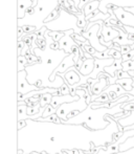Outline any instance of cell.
Wrapping results in <instances>:
<instances>
[{
    "label": "cell",
    "instance_id": "6da1fadb",
    "mask_svg": "<svg viewBox=\"0 0 134 154\" xmlns=\"http://www.w3.org/2000/svg\"><path fill=\"white\" fill-rule=\"evenodd\" d=\"M60 0H39L36 6V11L32 16H25L23 19H17L18 26L22 27L24 25H32L37 29V31L44 27V22L47 17L53 10L59 6Z\"/></svg>",
    "mask_w": 134,
    "mask_h": 154
},
{
    "label": "cell",
    "instance_id": "7a4b0ae2",
    "mask_svg": "<svg viewBox=\"0 0 134 154\" xmlns=\"http://www.w3.org/2000/svg\"><path fill=\"white\" fill-rule=\"evenodd\" d=\"M44 26L47 27V29L51 32H67V31H75V34L82 35L85 29H82L78 26V17L73 14H70L67 11L61 10L60 16L58 19L51 21V22L44 23Z\"/></svg>",
    "mask_w": 134,
    "mask_h": 154
},
{
    "label": "cell",
    "instance_id": "3957f363",
    "mask_svg": "<svg viewBox=\"0 0 134 154\" xmlns=\"http://www.w3.org/2000/svg\"><path fill=\"white\" fill-rule=\"evenodd\" d=\"M103 25H104V21L100 20L99 21L98 24L93 25L92 27H90L89 29H87L86 32H84L82 34V36L84 38H86L88 41H89L90 45L96 49V51L99 53H103V51H108V47L104 46V45L101 44L100 42V37H99V32L103 29Z\"/></svg>",
    "mask_w": 134,
    "mask_h": 154
},
{
    "label": "cell",
    "instance_id": "277c9868",
    "mask_svg": "<svg viewBox=\"0 0 134 154\" xmlns=\"http://www.w3.org/2000/svg\"><path fill=\"white\" fill-rule=\"evenodd\" d=\"M17 81H18V93L27 94V93L34 91V90H39V88L37 86L29 83L26 70L19 71L17 73Z\"/></svg>",
    "mask_w": 134,
    "mask_h": 154
},
{
    "label": "cell",
    "instance_id": "5b68a950",
    "mask_svg": "<svg viewBox=\"0 0 134 154\" xmlns=\"http://www.w3.org/2000/svg\"><path fill=\"white\" fill-rule=\"evenodd\" d=\"M109 4H113V5L117 6V8H134V0H102L99 10L103 14H109L107 11V6Z\"/></svg>",
    "mask_w": 134,
    "mask_h": 154
},
{
    "label": "cell",
    "instance_id": "8992f818",
    "mask_svg": "<svg viewBox=\"0 0 134 154\" xmlns=\"http://www.w3.org/2000/svg\"><path fill=\"white\" fill-rule=\"evenodd\" d=\"M75 66V63L73 61V55H68L67 57H65V59L60 63L59 66L56 68V70L53 71V75L49 77V81L53 82L56 80V77L60 73H65L69 68Z\"/></svg>",
    "mask_w": 134,
    "mask_h": 154
},
{
    "label": "cell",
    "instance_id": "52a82bcc",
    "mask_svg": "<svg viewBox=\"0 0 134 154\" xmlns=\"http://www.w3.org/2000/svg\"><path fill=\"white\" fill-rule=\"evenodd\" d=\"M114 15L116 16L117 20L124 24V26H132L134 27V15L130 12H127L125 8H117L113 11Z\"/></svg>",
    "mask_w": 134,
    "mask_h": 154
},
{
    "label": "cell",
    "instance_id": "ba28073f",
    "mask_svg": "<svg viewBox=\"0 0 134 154\" xmlns=\"http://www.w3.org/2000/svg\"><path fill=\"white\" fill-rule=\"evenodd\" d=\"M73 34H75V31H72V29L64 32V37L59 41L60 49L64 51L67 55H71V48H72L75 45H77L75 41L73 40V38H72Z\"/></svg>",
    "mask_w": 134,
    "mask_h": 154
},
{
    "label": "cell",
    "instance_id": "9c48e42d",
    "mask_svg": "<svg viewBox=\"0 0 134 154\" xmlns=\"http://www.w3.org/2000/svg\"><path fill=\"white\" fill-rule=\"evenodd\" d=\"M62 78L64 79L66 84H68L69 86H75L81 82V75L80 72L75 69V67H71L65 73H60Z\"/></svg>",
    "mask_w": 134,
    "mask_h": 154
},
{
    "label": "cell",
    "instance_id": "30bf717a",
    "mask_svg": "<svg viewBox=\"0 0 134 154\" xmlns=\"http://www.w3.org/2000/svg\"><path fill=\"white\" fill-rule=\"evenodd\" d=\"M31 6H33V0H17V18H24Z\"/></svg>",
    "mask_w": 134,
    "mask_h": 154
},
{
    "label": "cell",
    "instance_id": "8fae6325",
    "mask_svg": "<svg viewBox=\"0 0 134 154\" xmlns=\"http://www.w3.org/2000/svg\"><path fill=\"white\" fill-rule=\"evenodd\" d=\"M102 36H103L105 42L109 43V42H112L114 39L120 36V32H118L117 29H113V27H109L104 24L103 29H102Z\"/></svg>",
    "mask_w": 134,
    "mask_h": 154
},
{
    "label": "cell",
    "instance_id": "7c38bea8",
    "mask_svg": "<svg viewBox=\"0 0 134 154\" xmlns=\"http://www.w3.org/2000/svg\"><path fill=\"white\" fill-rule=\"evenodd\" d=\"M113 29H117L118 32H120V36L117 37V38H115L113 40V43H117V44H120V46H125V45H133L134 42L132 41H130L128 39V34H127L126 32L124 31L123 29H120V27L117 26H113Z\"/></svg>",
    "mask_w": 134,
    "mask_h": 154
},
{
    "label": "cell",
    "instance_id": "4fadbf2b",
    "mask_svg": "<svg viewBox=\"0 0 134 154\" xmlns=\"http://www.w3.org/2000/svg\"><path fill=\"white\" fill-rule=\"evenodd\" d=\"M94 61L96 59L91 58V59H86L84 61L83 65H82L81 69L79 70V72L84 77H88L92 73V71L94 70Z\"/></svg>",
    "mask_w": 134,
    "mask_h": 154
},
{
    "label": "cell",
    "instance_id": "5bb4252c",
    "mask_svg": "<svg viewBox=\"0 0 134 154\" xmlns=\"http://www.w3.org/2000/svg\"><path fill=\"white\" fill-rule=\"evenodd\" d=\"M123 59H120V60H114V63L111 65V66H107L105 67L104 71L107 73H109L112 78L115 77V72L117 70H120L123 69Z\"/></svg>",
    "mask_w": 134,
    "mask_h": 154
},
{
    "label": "cell",
    "instance_id": "9a60e30c",
    "mask_svg": "<svg viewBox=\"0 0 134 154\" xmlns=\"http://www.w3.org/2000/svg\"><path fill=\"white\" fill-rule=\"evenodd\" d=\"M100 3H101V1H99V0H91L89 3H87L85 6H84V8H83L82 12L84 13L85 16H88V15H90L91 13H93L94 11L99 10V8H100Z\"/></svg>",
    "mask_w": 134,
    "mask_h": 154
},
{
    "label": "cell",
    "instance_id": "2e32d148",
    "mask_svg": "<svg viewBox=\"0 0 134 154\" xmlns=\"http://www.w3.org/2000/svg\"><path fill=\"white\" fill-rule=\"evenodd\" d=\"M116 84L120 85L127 92H131L133 90V79L132 78H129V79H122L117 80Z\"/></svg>",
    "mask_w": 134,
    "mask_h": 154
},
{
    "label": "cell",
    "instance_id": "e0dca14e",
    "mask_svg": "<svg viewBox=\"0 0 134 154\" xmlns=\"http://www.w3.org/2000/svg\"><path fill=\"white\" fill-rule=\"evenodd\" d=\"M134 148V135L128 137L123 144L120 145V152H124L125 150H130Z\"/></svg>",
    "mask_w": 134,
    "mask_h": 154
},
{
    "label": "cell",
    "instance_id": "ac0fdd59",
    "mask_svg": "<svg viewBox=\"0 0 134 154\" xmlns=\"http://www.w3.org/2000/svg\"><path fill=\"white\" fill-rule=\"evenodd\" d=\"M53 95L51 94V93H45V94L41 95V97H40V102H39L41 108H45L46 106L50 105L51 100H53Z\"/></svg>",
    "mask_w": 134,
    "mask_h": 154
},
{
    "label": "cell",
    "instance_id": "d6986e66",
    "mask_svg": "<svg viewBox=\"0 0 134 154\" xmlns=\"http://www.w3.org/2000/svg\"><path fill=\"white\" fill-rule=\"evenodd\" d=\"M75 16L78 17V26L82 29H85L86 31V27L88 25V21L86 20V16L84 15V13H80V14H77Z\"/></svg>",
    "mask_w": 134,
    "mask_h": 154
},
{
    "label": "cell",
    "instance_id": "ffe728a7",
    "mask_svg": "<svg viewBox=\"0 0 134 154\" xmlns=\"http://www.w3.org/2000/svg\"><path fill=\"white\" fill-rule=\"evenodd\" d=\"M29 66L27 60L24 56H19L18 57V72L19 71H23L26 69V67Z\"/></svg>",
    "mask_w": 134,
    "mask_h": 154
},
{
    "label": "cell",
    "instance_id": "44dd1931",
    "mask_svg": "<svg viewBox=\"0 0 134 154\" xmlns=\"http://www.w3.org/2000/svg\"><path fill=\"white\" fill-rule=\"evenodd\" d=\"M38 121H43V122H46V121H48V122H53V123H56V124H61V123H64V121H61L60 120V118L57 116V113L53 114V116H48V118L46 119H38Z\"/></svg>",
    "mask_w": 134,
    "mask_h": 154
},
{
    "label": "cell",
    "instance_id": "7402d4cb",
    "mask_svg": "<svg viewBox=\"0 0 134 154\" xmlns=\"http://www.w3.org/2000/svg\"><path fill=\"white\" fill-rule=\"evenodd\" d=\"M40 109H41V106L40 104H38L37 106H35V107H27V116H29V118H33L35 116L36 114H38L39 112H40Z\"/></svg>",
    "mask_w": 134,
    "mask_h": 154
},
{
    "label": "cell",
    "instance_id": "603a6c76",
    "mask_svg": "<svg viewBox=\"0 0 134 154\" xmlns=\"http://www.w3.org/2000/svg\"><path fill=\"white\" fill-rule=\"evenodd\" d=\"M48 35L51 37V38H53V40L55 41V42H59V41L64 37V32H51V31H49V29H48Z\"/></svg>",
    "mask_w": 134,
    "mask_h": 154
},
{
    "label": "cell",
    "instance_id": "cb8c5ba5",
    "mask_svg": "<svg viewBox=\"0 0 134 154\" xmlns=\"http://www.w3.org/2000/svg\"><path fill=\"white\" fill-rule=\"evenodd\" d=\"M93 58L94 59H100V60H107V59H110V54H109V49L106 51H103V53H99L96 51V54L93 55Z\"/></svg>",
    "mask_w": 134,
    "mask_h": 154
},
{
    "label": "cell",
    "instance_id": "d4e9b609",
    "mask_svg": "<svg viewBox=\"0 0 134 154\" xmlns=\"http://www.w3.org/2000/svg\"><path fill=\"white\" fill-rule=\"evenodd\" d=\"M56 112H57V110H56L55 108H53L51 105L46 106V107H45V110H44V113H43V116H42V119L48 118V116H53V114H55Z\"/></svg>",
    "mask_w": 134,
    "mask_h": 154
},
{
    "label": "cell",
    "instance_id": "484cf974",
    "mask_svg": "<svg viewBox=\"0 0 134 154\" xmlns=\"http://www.w3.org/2000/svg\"><path fill=\"white\" fill-rule=\"evenodd\" d=\"M115 78L116 80H122V79H129L131 77L129 75V73L127 71H124L123 69H120V70H117L115 72Z\"/></svg>",
    "mask_w": 134,
    "mask_h": 154
},
{
    "label": "cell",
    "instance_id": "4316f807",
    "mask_svg": "<svg viewBox=\"0 0 134 154\" xmlns=\"http://www.w3.org/2000/svg\"><path fill=\"white\" fill-rule=\"evenodd\" d=\"M109 54H110V57L113 58L114 60H120V59H122V58H123L122 53H120V51H115L114 48L109 49Z\"/></svg>",
    "mask_w": 134,
    "mask_h": 154
},
{
    "label": "cell",
    "instance_id": "83f0119b",
    "mask_svg": "<svg viewBox=\"0 0 134 154\" xmlns=\"http://www.w3.org/2000/svg\"><path fill=\"white\" fill-rule=\"evenodd\" d=\"M122 108L125 110V111H132L134 110V102H127V103H124L122 105Z\"/></svg>",
    "mask_w": 134,
    "mask_h": 154
},
{
    "label": "cell",
    "instance_id": "f1b7e54d",
    "mask_svg": "<svg viewBox=\"0 0 134 154\" xmlns=\"http://www.w3.org/2000/svg\"><path fill=\"white\" fill-rule=\"evenodd\" d=\"M60 91H61V95H68L70 94V86L68 84L64 83L63 86L60 88Z\"/></svg>",
    "mask_w": 134,
    "mask_h": 154
},
{
    "label": "cell",
    "instance_id": "f546056e",
    "mask_svg": "<svg viewBox=\"0 0 134 154\" xmlns=\"http://www.w3.org/2000/svg\"><path fill=\"white\" fill-rule=\"evenodd\" d=\"M105 92H107V93H108V97H109L110 103L117 101V100L120 99V95H118L115 91H105Z\"/></svg>",
    "mask_w": 134,
    "mask_h": 154
},
{
    "label": "cell",
    "instance_id": "4dcf8cb0",
    "mask_svg": "<svg viewBox=\"0 0 134 154\" xmlns=\"http://www.w3.org/2000/svg\"><path fill=\"white\" fill-rule=\"evenodd\" d=\"M23 31L26 35H31V34H35L37 32V29L35 26H32V25H24L22 26Z\"/></svg>",
    "mask_w": 134,
    "mask_h": 154
},
{
    "label": "cell",
    "instance_id": "1f68e13d",
    "mask_svg": "<svg viewBox=\"0 0 134 154\" xmlns=\"http://www.w3.org/2000/svg\"><path fill=\"white\" fill-rule=\"evenodd\" d=\"M48 29H47V27L46 26H44V27H42L41 29H39V31H37L35 34H36V36H37V38L38 39H43V38H45V32H46Z\"/></svg>",
    "mask_w": 134,
    "mask_h": 154
},
{
    "label": "cell",
    "instance_id": "d6a6232c",
    "mask_svg": "<svg viewBox=\"0 0 134 154\" xmlns=\"http://www.w3.org/2000/svg\"><path fill=\"white\" fill-rule=\"evenodd\" d=\"M79 47H80V46H79ZM82 47H83V48L85 49V51H87L88 54H90V55H91L92 57H93V55L96 53V49H94L93 47H92L90 44H89V45H85V44H84V45H82Z\"/></svg>",
    "mask_w": 134,
    "mask_h": 154
},
{
    "label": "cell",
    "instance_id": "836d02e7",
    "mask_svg": "<svg viewBox=\"0 0 134 154\" xmlns=\"http://www.w3.org/2000/svg\"><path fill=\"white\" fill-rule=\"evenodd\" d=\"M134 57V49L130 51V53H128L127 55H124L123 56V62H126V61H130V60H132V58Z\"/></svg>",
    "mask_w": 134,
    "mask_h": 154
},
{
    "label": "cell",
    "instance_id": "e575fe53",
    "mask_svg": "<svg viewBox=\"0 0 134 154\" xmlns=\"http://www.w3.org/2000/svg\"><path fill=\"white\" fill-rule=\"evenodd\" d=\"M132 51V48H131L130 45H125V46H122V49H120V53H122V55H127L128 53H130V51Z\"/></svg>",
    "mask_w": 134,
    "mask_h": 154
},
{
    "label": "cell",
    "instance_id": "d590c367",
    "mask_svg": "<svg viewBox=\"0 0 134 154\" xmlns=\"http://www.w3.org/2000/svg\"><path fill=\"white\" fill-rule=\"evenodd\" d=\"M24 42H23L22 40H19L18 41V48H17V51H18V57L19 56H21V54H22V49L24 48Z\"/></svg>",
    "mask_w": 134,
    "mask_h": 154
},
{
    "label": "cell",
    "instance_id": "8d00e7d4",
    "mask_svg": "<svg viewBox=\"0 0 134 154\" xmlns=\"http://www.w3.org/2000/svg\"><path fill=\"white\" fill-rule=\"evenodd\" d=\"M80 113V111L79 110H71L70 112H69L68 114H67V118H66V121H68V120H71L72 118H75V116H78V114Z\"/></svg>",
    "mask_w": 134,
    "mask_h": 154
},
{
    "label": "cell",
    "instance_id": "74e56055",
    "mask_svg": "<svg viewBox=\"0 0 134 154\" xmlns=\"http://www.w3.org/2000/svg\"><path fill=\"white\" fill-rule=\"evenodd\" d=\"M17 38H18V41L19 40H21V38H22L23 36L25 35V32H24V31H23V29L22 27H20V26H18L17 27Z\"/></svg>",
    "mask_w": 134,
    "mask_h": 154
},
{
    "label": "cell",
    "instance_id": "f35d334b",
    "mask_svg": "<svg viewBox=\"0 0 134 154\" xmlns=\"http://www.w3.org/2000/svg\"><path fill=\"white\" fill-rule=\"evenodd\" d=\"M123 29H124L127 34H133L134 35V27H132V26H123Z\"/></svg>",
    "mask_w": 134,
    "mask_h": 154
},
{
    "label": "cell",
    "instance_id": "ab89813d",
    "mask_svg": "<svg viewBox=\"0 0 134 154\" xmlns=\"http://www.w3.org/2000/svg\"><path fill=\"white\" fill-rule=\"evenodd\" d=\"M25 126H26V122H25V120L18 121V129H21V128L25 127Z\"/></svg>",
    "mask_w": 134,
    "mask_h": 154
},
{
    "label": "cell",
    "instance_id": "60d3db41",
    "mask_svg": "<svg viewBox=\"0 0 134 154\" xmlns=\"http://www.w3.org/2000/svg\"><path fill=\"white\" fill-rule=\"evenodd\" d=\"M113 48L115 49V51H120L122 46H120V44H117V43H113Z\"/></svg>",
    "mask_w": 134,
    "mask_h": 154
},
{
    "label": "cell",
    "instance_id": "b9f144b4",
    "mask_svg": "<svg viewBox=\"0 0 134 154\" xmlns=\"http://www.w3.org/2000/svg\"><path fill=\"white\" fill-rule=\"evenodd\" d=\"M128 39L130 41H132V42H134V35L133 34H128Z\"/></svg>",
    "mask_w": 134,
    "mask_h": 154
},
{
    "label": "cell",
    "instance_id": "7bdbcfd3",
    "mask_svg": "<svg viewBox=\"0 0 134 154\" xmlns=\"http://www.w3.org/2000/svg\"><path fill=\"white\" fill-rule=\"evenodd\" d=\"M125 10H126L127 12H130L131 14L134 15V8H125Z\"/></svg>",
    "mask_w": 134,
    "mask_h": 154
},
{
    "label": "cell",
    "instance_id": "ee69618b",
    "mask_svg": "<svg viewBox=\"0 0 134 154\" xmlns=\"http://www.w3.org/2000/svg\"><path fill=\"white\" fill-rule=\"evenodd\" d=\"M128 73H129V75H130L132 79H134V70H130V71H128Z\"/></svg>",
    "mask_w": 134,
    "mask_h": 154
},
{
    "label": "cell",
    "instance_id": "f6af8a7d",
    "mask_svg": "<svg viewBox=\"0 0 134 154\" xmlns=\"http://www.w3.org/2000/svg\"><path fill=\"white\" fill-rule=\"evenodd\" d=\"M64 1H68V0H64ZM72 1H75V3L78 4V5H80V2H81V1H80V0H72Z\"/></svg>",
    "mask_w": 134,
    "mask_h": 154
},
{
    "label": "cell",
    "instance_id": "bcb514c9",
    "mask_svg": "<svg viewBox=\"0 0 134 154\" xmlns=\"http://www.w3.org/2000/svg\"><path fill=\"white\" fill-rule=\"evenodd\" d=\"M56 140L55 136H51V137H50V140H51V142H53V140Z\"/></svg>",
    "mask_w": 134,
    "mask_h": 154
}]
</instances>
